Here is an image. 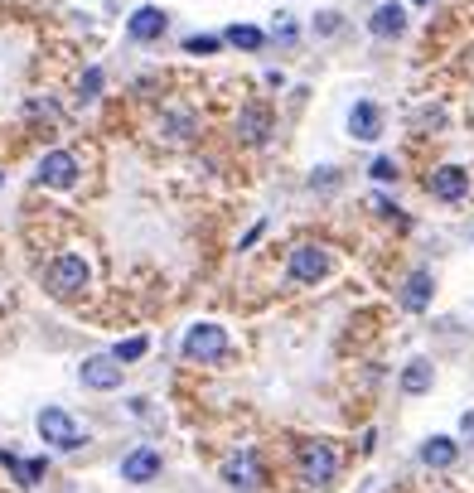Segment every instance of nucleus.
Wrapping results in <instances>:
<instances>
[{
  "instance_id": "a211bd4d",
  "label": "nucleus",
  "mask_w": 474,
  "mask_h": 493,
  "mask_svg": "<svg viewBox=\"0 0 474 493\" xmlns=\"http://www.w3.org/2000/svg\"><path fill=\"white\" fill-rule=\"evenodd\" d=\"M5 464L20 474V484H39V479H44V460H15V455H5Z\"/></svg>"
},
{
  "instance_id": "aec40b11",
  "label": "nucleus",
  "mask_w": 474,
  "mask_h": 493,
  "mask_svg": "<svg viewBox=\"0 0 474 493\" xmlns=\"http://www.w3.org/2000/svg\"><path fill=\"white\" fill-rule=\"evenodd\" d=\"M146 348H150L146 339H127V344H117V354H111V358H117V363H136Z\"/></svg>"
},
{
  "instance_id": "b1692460",
  "label": "nucleus",
  "mask_w": 474,
  "mask_h": 493,
  "mask_svg": "<svg viewBox=\"0 0 474 493\" xmlns=\"http://www.w3.org/2000/svg\"><path fill=\"white\" fill-rule=\"evenodd\" d=\"M319 30L334 34V30H339V15H334V10H325V15H319Z\"/></svg>"
},
{
  "instance_id": "1a4fd4ad",
  "label": "nucleus",
  "mask_w": 474,
  "mask_h": 493,
  "mask_svg": "<svg viewBox=\"0 0 474 493\" xmlns=\"http://www.w3.org/2000/svg\"><path fill=\"white\" fill-rule=\"evenodd\" d=\"M156 474H160V455H156L150 445L131 450V455L121 460V479H127V484H150Z\"/></svg>"
},
{
  "instance_id": "4be33fe9",
  "label": "nucleus",
  "mask_w": 474,
  "mask_h": 493,
  "mask_svg": "<svg viewBox=\"0 0 474 493\" xmlns=\"http://www.w3.org/2000/svg\"><path fill=\"white\" fill-rule=\"evenodd\" d=\"M185 49H189V53H213L218 39H213V34H194V39H185Z\"/></svg>"
},
{
  "instance_id": "f3484780",
  "label": "nucleus",
  "mask_w": 474,
  "mask_h": 493,
  "mask_svg": "<svg viewBox=\"0 0 474 493\" xmlns=\"http://www.w3.org/2000/svg\"><path fill=\"white\" fill-rule=\"evenodd\" d=\"M228 44H237V49H261V44H267V34H261L257 24H232Z\"/></svg>"
},
{
  "instance_id": "423d86ee",
  "label": "nucleus",
  "mask_w": 474,
  "mask_h": 493,
  "mask_svg": "<svg viewBox=\"0 0 474 493\" xmlns=\"http://www.w3.org/2000/svg\"><path fill=\"white\" fill-rule=\"evenodd\" d=\"M334 469H339V460H334V450H329V445H319V441L300 445V474L310 479V484H329Z\"/></svg>"
},
{
  "instance_id": "9d476101",
  "label": "nucleus",
  "mask_w": 474,
  "mask_h": 493,
  "mask_svg": "<svg viewBox=\"0 0 474 493\" xmlns=\"http://www.w3.org/2000/svg\"><path fill=\"white\" fill-rule=\"evenodd\" d=\"M228 484L242 488V493H257V488H261V469H257V455H252V450H242V455L228 464Z\"/></svg>"
},
{
  "instance_id": "7ed1b4c3",
  "label": "nucleus",
  "mask_w": 474,
  "mask_h": 493,
  "mask_svg": "<svg viewBox=\"0 0 474 493\" xmlns=\"http://www.w3.org/2000/svg\"><path fill=\"white\" fill-rule=\"evenodd\" d=\"M39 435H44L53 450H78L82 445L78 421L68 416V412H59V406H44V412H39Z\"/></svg>"
},
{
  "instance_id": "f03ea898",
  "label": "nucleus",
  "mask_w": 474,
  "mask_h": 493,
  "mask_svg": "<svg viewBox=\"0 0 474 493\" xmlns=\"http://www.w3.org/2000/svg\"><path fill=\"white\" fill-rule=\"evenodd\" d=\"M82 286H88V261L82 257H53V266H49V290L53 295H63V300H73V295H82Z\"/></svg>"
},
{
  "instance_id": "4468645a",
  "label": "nucleus",
  "mask_w": 474,
  "mask_h": 493,
  "mask_svg": "<svg viewBox=\"0 0 474 493\" xmlns=\"http://www.w3.org/2000/svg\"><path fill=\"white\" fill-rule=\"evenodd\" d=\"M455 455L460 450H455V441H445V435H431V441L422 445V460L431 464V469H450Z\"/></svg>"
},
{
  "instance_id": "412c9836",
  "label": "nucleus",
  "mask_w": 474,
  "mask_h": 493,
  "mask_svg": "<svg viewBox=\"0 0 474 493\" xmlns=\"http://www.w3.org/2000/svg\"><path fill=\"white\" fill-rule=\"evenodd\" d=\"M373 179H397V165H393V155H378V160H373Z\"/></svg>"
},
{
  "instance_id": "2eb2a0df",
  "label": "nucleus",
  "mask_w": 474,
  "mask_h": 493,
  "mask_svg": "<svg viewBox=\"0 0 474 493\" xmlns=\"http://www.w3.org/2000/svg\"><path fill=\"white\" fill-rule=\"evenodd\" d=\"M431 290H436V280H431L426 271H416L407 280V290H402V305H407V309H426L431 305Z\"/></svg>"
},
{
  "instance_id": "0eeeda50",
  "label": "nucleus",
  "mask_w": 474,
  "mask_h": 493,
  "mask_svg": "<svg viewBox=\"0 0 474 493\" xmlns=\"http://www.w3.org/2000/svg\"><path fill=\"white\" fill-rule=\"evenodd\" d=\"M82 387H92V392H111V387H121V363L111 358V354H97L82 363Z\"/></svg>"
},
{
  "instance_id": "6ab92c4d",
  "label": "nucleus",
  "mask_w": 474,
  "mask_h": 493,
  "mask_svg": "<svg viewBox=\"0 0 474 493\" xmlns=\"http://www.w3.org/2000/svg\"><path fill=\"white\" fill-rule=\"evenodd\" d=\"M242 131H247V140H261L267 136V117L252 107V111H242Z\"/></svg>"
},
{
  "instance_id": "9b49d317",
  "label": "nucleus",
  "mask_w": 474,
  "mask_h": 493,
  "mask_svg": "<svg viewBox=\"0 0 474 493\" xmlns=\"http://www.w3.org/2000/svg\"><path fill=\"white\" fill-rule=\"evenodd\" d=\"M165 24H170V20H165V10L146 5V10H136V15H131L127 30H131V39H160V34H165Z\"/></svg>"
},
{
  "instance_id": "6e6552de",
  "label": "nucleus",
  "mask_w": 474,
  "mask_h": 493,
  "mask_svg": "<svg viewBox=\"0 0 474 493\" xmlns=\"http://www.w3.org/2000/svg\"><path fill=\"white\" fill-rule=\"evenodd\" d=\"M431 194L445 204H455V199H465L469 194V170H460V165H445V170L431 175Z\"/></svg>"
},
{
  "instance_id": "ddd939ff",
  "label": "nucleus",
  "mask_w": 474,
  "mask_h": 493,
  "mask_svg": "<svg viewBox=\"0 0 474 493\" xmlns=\"http://www.w3.org/2000/svg\"><path fill=\"white\" fill-rule=\"evenodd\" d=\"M348 131H354L358 140H373V136H378V107H373V102H354V111H348Z\"/></svg>"
},
{
  "instance_id": "20e7f679",
  "label": "nucleus",
  "mask_w": 474,
  "mask_h": 493,
  "mask_svg": "<svg viewBox=\"0 0 474 493\" xmlns=\"http://www.w3.org/2000/svg\"><path fill=\"white\" fill-rule=\"evenodd\" d=\"M39 185L44 189H73L78 185V160L68 150H53L39 160Z\"/></svg>"
},
{
  "instance_id": "5701e85b",
  "label": "nucleus",
  "mask_w": 474,
  "mask_h": 493,
  "mask_svg": "<svg viewBox=\"0 0 474 493\" xmlns=\"http://www.w3.org/2000/svg\"><path fill=\"white\" fill-rule=\"evenodd\" d=\"M97 88H102V73L88 68V78H82V97H97Z\"/></svg>"
},
{
  "instance_id": "f257e3e1",
  "label": "nucleus",
  "mask_w": 474,
  "mask_h": 493,
  "mask_svg": "<svg viewBox=\"0 0 474 493\" xmlns=\"http://www.w3.org/2000/svg\"><path fill=\"white\" fill-rule=\"evenodd\" d=\"M223 354H228V334H223L218 324H194V329L185 334V358H194V363H218Z\"/></svg>"
},
{
  "instance_id": "f8f14e48",
  "label": "nucleus",
  "mask_w": 474,
  "mask_h": 493,
  "mask_svg": "<svg viewBox=\"0 0 474 493\" xmlns=\"http://www.w3.org/2000/svg\"><path fill=\"white\" fill-rule=\"evenodd\" d=\"M368 30L378 34V39H393V34L407 30V15H402V5H383V10H373Z\"/></svg>"
},
{
  "instance_id": "39448f33",
  "label": "nucleus",
  "mask_w": 474,
  "mask_h": 493,
  "mask_svg": "<svg viewBox=\"0 0 474 493\" xmlns=\"http://www.w3.org/2000/svg\"><path fill=\"white\" fill-rule=\"evenodd\" d=\"M325 271H329V251L325 247H296L290 251V280L315 286V280H325Z\"/></svg>"
},
{
  "instance_id": "393cba45",
  "label": "nucleus",
  "mask_w": 474,
  "mask_h": 493,
  "mask_svg": "<svg viewBox=\"0 0 474 493\" xmlns=\"http://www.w3.org/2000/svg\"><path fill=\"white\" fill-rule=\"evenodd\" d=\"M460 431H465V441L474 445V412H465V421H460Z\"/></svg>"
},
{
  "instance_id": "dca6fc26",
  "label": "nucleus",
  "mask_w": 474,
  "mask_h": 493,
  "mask_svg": "<svg viewBox=\"0 0 474 493\" xmlns=\"http://www.w3.org/2000/svg\"><path fill=\"white\" fill-rule=\"evenodd\" d=\"M431 363H407V373H402V392H407V397H422V392L431 387Z\"/></svg>"
}]
</instances>
